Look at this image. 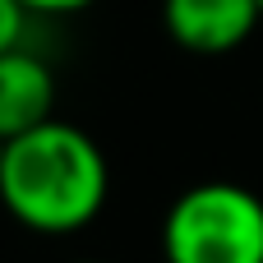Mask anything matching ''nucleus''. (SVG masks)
Listing matches in <instances>:
<instances>
[{"instance_id":"39448f33","label":"nucleus","mask_w":263,"mask_h":263,"mask_svg":"<svg viewBox=\"0 0 263 263\" xmlns=\"http://www.w3.org/2000/svg\"><path fill=\"white\" fill-rule=\"evenodd\" d=\"M28 23H32V9L23 0H0V55L28 46Z\"/></svg>"},{"instance_id":"20e7f679","label":"nucleus","mask_w":263,"mask_h":263,"mask_svg":"<svg viewBox=\"0 0 263 263\" xmlns=\"http://www.w3.org/2000/svg\"><path fill=\"white\" fill-rule=\"evenodd\" d=\"M55 120V74L32 51H5L0 55V143Z\"/></svg>"},{"instance_id":"423d86ee","label":"nucleus","mask_w":263,"mask_h":263,"mask_svg":"<svg viewBox=\"0 0 263 263\" xmlns=\"http://www.w3.org/2000/svg\"><path fill=\"white\" fill-rule=\"evenodd\" d=\"M28 9H32V18L37 14H79V9H88V5H97V0H23Z\"/></svg>"},{"instance_id":"f03ea898","label":"nucleus","mask_w":263,"mask_h":263,"mask_svg":"<svg viewBox=\"0 0 263 263\" xmlns=\"http://www.w3.org/2000/svg\"><path fill=\"white\" fill-rule=\"evenodd\" d=\"M166 263H263V199L231 180L185 190L162 222Z\"/></svg>"},{"instance_id":"7ed1b4c3","label":"nucleus","mask_w":263,"mask_h":263,"mask_svg":"<svg viewBox=\"0 0 263 263\" xmlns=\"http://www.w3.org/2000/svg\"><path fill=\"white\" fill-rule=\"evenodd\" d=\"M263 23L259 0H162V28L194 55H227Z\"/></svg>"},{"instance_id":"0eeeda50","label":"nucleus","mask_w":263,"mask_h":263,"mask_svg":"<svg viewBox=\"0 0 263 263\" xmlns=\"http://www.w3.org/2000/svg\"><path fill=\"white\" fill-rule=\"evenodd\" d=\"M0 157H5V143H0Z\"/></svg>"},{"instance_id":"f257e3e1","label":"nucleus","mask_w":263,"mask_h":263,"mask_svg":"<svg viewBox=\"0 0 263 263\" xmlns=\"http://www.w3.org/2000/svg\"><path fill=\"white\" fill-rule=\"evenodd\" d=\"M111 171L92 134L69 120H46L5 143L0 208L42 236L83 231L106 208Z\"/></svg>"},{"instance_id":"6e6552de","label":"nucleus","mask_w":263,"mask_h":263,"mask_svg":"<svg viewBox=\"0 0 263 263\" xmlns=\"http://www.w3.org/2000/svg\"><path fill=\"white\" fill-rule=\"evenodd\" d=\"M259 9H263V0H259Z\"/></svg>"}]
</instances>
